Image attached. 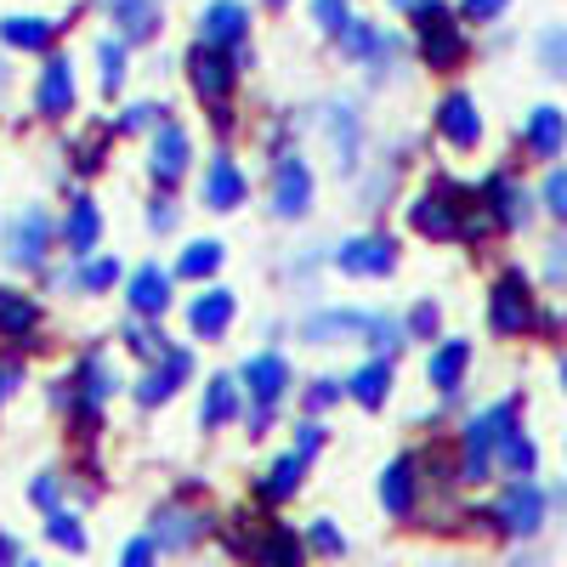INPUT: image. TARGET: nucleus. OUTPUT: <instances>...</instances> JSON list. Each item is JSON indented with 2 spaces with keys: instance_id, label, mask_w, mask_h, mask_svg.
Masks as SVG:
<instances>
[{
  "instance_id": "nucleus-1",
  "label": "nucleus",
  "mask_w": 567,
  "mask_h": 567,
  "mask_svg": "<svg viewBox=\"0 0 567 567\" xmlns=\"http://www.w3.org/2000/svg\"><path fill=\"white\" fill-rule=\"evenodd\" d=\"M142 534L154 539L159 556H187V550H199V545L216 534V516H210V505H199V499L171 494V499H159V505L148 511V528H142Z\"/></svg>"
},
{
  "instance_id": "nucleus-2",
  "label": "nucleus",
  "mask_w": 567,
  "mask_h": 567,
  "mask_svg": "<svg viewBox=\"0 0 567 567\" xmlns=\"http://www.w3.org/2000/svg\"><path fill=\"white\" fill-rule=\"evenodd\" d=\"M516 414H523V398H505V403L483 409L477 420L465 425V437H460V477L465 483H483L488 477L494 449L505 443V432H516Z\"/></svg>"
},
{
  "instance_id": "nucleus-3",
  "label": "nucleus",
  "mask_w": 567,
  "mask_h": 567,
  "mask_svg": "<svg viewBox=\"0 0 567 567\" xmlns=\"http://www.w3.org/2000/svg\"><path fill=\"white\" fill-rule=\"evenodd\" d=\"M414 40H420L425 69H437V74L460 69V58H465V34H460V23H454V12L443 7V0L414 7Z\"/></svg>"
},
{
  "instance_id": "nucleus-4",
  "label": "nucleus",
  "mask_w": 567,
  "mask_h": 567,
  "mask_svg": "<svg viewBox=\"0 0 567 567\" xmlns=\"http://www.w3.org/2000/svg\"><path fill=\"white\" fill-rule=\"evenodd\" d=\"M52 239H58L52 216L18 210V216H7V227H0V256H7V267H18V272H40L45 256H52Z\"/></svg>"
},
{
  "instance_id": "nucleus-5",
  "label": "nucleus",
  "mask_w": 567,
  "mask_h": 567,
  "mask_svg": "<svg viewBox=\"0 0 567 567\" xmlns=\"http://www.w3.org/2000/svg\"><path fill=\"white\" fill-rule=\"evenodd\" d=\"M545 511H550L545 488H534L528 477H516V483L499 488V499H494V528H499L505 539H534V534L545 528Z\"/></svg>"
},
{
  "instance_id": "nucleus-6",
  "label": "nucleus",
  "mask_w": 567,
  "mask_h": 567,
  "mask_svg": "<svg viewBox=\"0 0 567 567\" xmlns=\"http://www.w3.org/2000/svg\"><path fill=\"white\" fill-rule=\"evenodd\" d=\"M182 69H187V85L205 97V109H210V103H227L233 85H239V63H233V52H216V45H205V40L187 45Z\"/></svg>"
},
{
  "instance_id": "nucleus-7",
  "label": "nucleus",
  "mask_w": 567,
  "mask_h": 567,
  "mask_svg": "<svg viewBox=\"0 0 567 567\" xmlns=\"http://www.w3.org/2000/svg\"><path fill=\"white\" fill-rule=\"evenodd\" d=\"M187 374H194V352L165 347L154 363H142V374H136V409H165L187 386Z\"/></svg>"
},
{
  "instance_id": "nucleus-8",
  "label": "nucleus",
  "mask_w": 567,
  "mask_h": 567,
  "mask_svg": "<svg viewBox=\"0 0 567 567\" xmlns=\"http://www.w3.org/2000/svg\"><path fill=\"white\" fill-rule=\"evenodd\" d=\"M187 165H194V136H187V125L159 120L154 142H148V176H154L159 194H171V187L187 182Z\"/></svg>"
},
{
  "instance_id": "nucleus-9",
  "label": "nucleus",
  "mask_w": 567,
  "mask_h": 567,
  "mask_svg": "<svg viewBox=\"0 0 567 567\" xmlns=\"http://www.w3.org/2000/svg\"><path fill=\"white\" fill-rule=\"evenodd\" d=\"M318 131H323V142H329V159H336V171L352 176V171H358V154H363V120H358V109H352L347 97H329V103L318 109Z\"/></svg>"
},
{
  "instance_id": "nucleus-10",
  "label": "nucleus",
  "mask_w": 567,
  "mask_h": 567,
  "mask_svg": "<svg viewBox=\"0 0 567 567\" xmlns=\"http://www.w3.org/2000/svg\"><path fill=\"white\" fill-rule=\"evenodd\" d=\"M267 205L278 221H301L312 210V171L301 154H278L272 159V187H267Z\"/></svg>"
},
{
  "instance_id": "nucleus-11",
  "label": "nucleus",
  "mask_w": 567,
  "mask_h": 567,
  "mask_svg": "<svg viewBox=\"0 0 567 567\" xmlns=\"http://www.w3.org/2000/svg\"><path fill=\"white\" fill-rule=\"evenodd\" d=\"M239 392L250 409H272L284 403V392H290V363H284L278 352H256L245 369H239Z\"/></svg>"
},
{
  "instance_id": "nucleus-12",
  "label": "nucleus",
  "mask_w": 567,
  "mask_h": 567,
  "mask_svg": "<svg viewBox=\"0 0 567 567\" xmlns=\"http://www.w3.org/2000/svg\"><path fill=\"white\" fill-rule=\"evenodd\" d=\"M409 227L425 233V239H437V245L460 239V194H454L449 182L432 187V194H420V199L409 205Z\"/></svg>"
},
{
  "instance_id": "nucleus-13",
  "label": "nucleus",
  "mask_w": 567,
  "mask_h": 567,
  "mask_svg": "<svg viewBox=\"0 0 567 567\" xmlns=\"http://www.w3.org/2000/svg\"><path fill=\"white\" fill-rule=\"evenodd\" d=\"M307 471H312V460H301L296 449H284L261 477H256V511H278V505H290L301 488H307Z\"/></svg>"
},
{
  "instance_id": "nucleus-14",
  "label": "nucleus",
  "mask_w": 567,
  "mask_h": 567,
  "mask_svg": "<svg viewBox=\"0 0 567 567\" xmlns=\"http://www.w3.org/2000/svg\"><path fill=\"white\" fill-rule=\"evenodd\" d=\"M336 267L347 278H392L398 267V245L386 239V233H358V239H347L336 250Z\"/></svg>"
},
{
  "instance_id": "nucleus-15",
  "label": "nucleus",
  "mask_w": 567,
  "mask_h": 567,
  "mask_svg": "<svg viewBox=\"0 0 567 567\" xmlns=\"http://www.w3.org/2000/svg\"><path fill=\"white\" fill-rule=\"evenodd\" d=\"M488 323H494V336H523V329L534 323V296H528V278H523V272H505V278L494 284Z\"/></svg>"
},
{
  "instance_id": "nucleus-16",
  "label": "nucleus",
  "mask_w": 567,
  "mask_h": 567,
  "mask_svg": "<svg viewBox=\"0 0 567 567\" xmlns=\"http://www.w3.org/2000/svg\"><path fill=\"white\" fill-rule=\"evenodd\" d=\"M307 539L301 528L278 523V516H261V534H256V550H250V567H307Z\"/></svg>"
},
{
  "instance_id": "nucleus-17",
  "label": "nucleus",
  "mask_w": 567,
  "mask_h": 567,
  "mask_svg": "<svg viewBox=\"0 0 567 567\" xmlns=\"http://www.w3.org/2000/svg\"><path fill=\"white\" fill-rule=\"evenodd\" d=\"M34 114L40 120H69L74 114V63L63 52L45 58V69L34 80Z\"/></svg>"
},
{
  "instance_id": "nucleus-18",
  "label": "nucleus",
  "mask_w": 567,
  "mask_h": 567,
  "mask_svg": "<svg viewBox=\"0 0 567 567\" xmlns=\"http://www.w3.org/2000/svg\"><path fill=\"white\" fill-rule=\"evenodd\" d=\"M125 301H131V318H165L171 312V272L159 261H142L125 272Z\"/></svg>"
},
{
  "instance_id": "nucleus-19",
  "label": "nucleus",
  "mask_w": 567,
  "mask_h": 567,
  "mask_svg": "<svg viewBox=\"0 0 567 567\" xmlns=\"http://www.w3.org/2000/svg\"><path fill=\"white\" fill-rule=\"evenodd\" d=\"M250 34V7L245 0H210V7L199 12V40L216 45V52H239Z\"/></svg>"
},
{
  "instance_id": "nucleus-20",
  "label": "nucleus",
  "mask_w": 567,
  "mask_h": 567,
  "mask_svg": "<svg viewBox=\"0 0 567 567\" xmlns=\"http://www.w3.org/2000/svg\"><path fill=\"white\" fill-rule=\"evenodd\" d=\"M245 199H250V176L239 171V159L221 148V154L205 165V205H210L216 216H233Z\"/></svg>"
},
{
  "instance_id": "nucleus-21",
  "label": "nucleus",
  "mask_w": 567,
  "mask_h": 567,
  "mask_svg": "<svg viewBox=\"0 0 567 567\" xmlns=\"http://www.w3.org/2000/svg\"><path fill=\"white\" fill-rule=\"evenodd\" d=\"M369 329V312L363 307H318L301 318V341L312 347H329V341H363Z\"/></svg>"
},
{
  "instance_id": "nucleus-22",
  "label": "nucleus",
  "mask_w": 567,
  "mask_h": 567,
  "mask_svg": "<svg viewBox=\"0 0 567 567\" xmlns=\"http://www.w3.org/2000/svg\"><path fill=\"white\" fill-rule=\"evenodd\" d=\"M233 318H239V296L233 290H199L194 301H187V329H194L199 341H221Z\"/></svg>"
},
{
  "instance_id": "nucleus-23",
  "label": "nucleus",
  "mask_w": 567,
  "mask_h": 567,
  "mask_svg": "<svg viewBox=\"0 0 567 567\" xmlns=\"http://www.w3.org/2000/svg\"><path fill=\"white\" fill-rule=\"evenodd\" d=\"M414 505H420V465H414V454H398L381 471V511L403 523V516H414Z\"/></svg>"
},
{
  "instance_id": "nucleus-24",
  "label": "nucleus",
  "mask_w": 567,
  "mask_h": 567,
  "mask_svg": "<svg viewBox=\"0 0 567 567\" xmlns=\"http://www.w3.org/2000/svg\"><path fill=\"white\" fill-rule=\"evenodd\" d=\"M233 420H245V392H239V374H210V386H205V403H199V425L205 432H221V425Z\"/></svg>"
},
{
  "instance_id": "nucleus-25",
  "label": "nucleus",
  "mask_w": 567,
  "mask_h": 567,
  "mask_svg": "<svg viewBox=\"0 0 567 567\" xmlns=\"http://www.w3.org/2000/svg\"><path fill=\"white\" fill-rule=\"evenodd\" d=\"M437 131H443V142H454V148H477V142H483L477 103H471L465 91H449V97L437 103Z\"/></svg>"
},
{
  "instance_id": "nucleus-26",
  "label": "nucleus",
  "mask_w": 567,
  "mask_h": 567,
  "mask_svg": "<svg viewBox=\"0 0 567 567\" xmlns=\"http://www.w3.org/2000/svg\"><path fill=\"white\" fill-rule=\"evenodd\" d=\"M109 7V18H114V34L125 40V45H142V40H154L159 34V0H103Z\"/></svg>"
},
{
  "instance_id": "nucleus-27",
  "label": "nucleus",
  "mask_w": 567,
  "mask_h": 567,
  "mask_svg": "<svg viewBox=\"0 0 567 567\" xmlns=\"http://www.w3.org/2000/svg\"><path fill=\"white\" fill-rule=\"evenodd\" d=\"M40 323H45L40 301H34V296H23V290H7V284H0V341H29Z\"/></svg>"
},
{
  "instance_id": "nucleus-28",
  "label": "nucleus",
  "mask_w": 567,
  "mask_h": 567,
  "mask_svg": "<svg viewBox=\"0 0 567 567\" xmlns=\"http://www.w3.org/2000/svg\"><path fill=\"white\" fill-rule=\"evenodd\" d=\"M40 539L52 545V550H63V556H85L91 550V534H85V516L80 511H52V516H40Z\"/></svg>"
},
{
  "instance_id": "nucleus-29",
  "label": "nucleus",
  "mask_w": 567,
  "mask_h": 567,
  "mask_svg": "<svg viewBox=\"0 0 567 567\" xmlns=\"http://www.w3.org/2000/svg\"><path fill=\"white\" fill-rule=\"evenodd\" d=\"M341 386H347V398H352V403L381 409V403L392 398V363H386V358H369L363 369H352V381H341Z\"/></svg>"
},
{
  "instance_id": "nucleus-30",
  "label": "nucleus",
  "mask_w": 567,
  "mask_h": 567,
  "mask_svg": "<svg viewBox=\"0 0 567 567\" xmlns=\"http://www.w3.org/2000/svg\"><path fill=\"white\" fill-rule=\"evenodd\" d=\"M58 40V23L45 18H0V45L7 52H52Z\"/></svg>"
},
{
  "instance_id": "nucleus-31",
  "label": "nucleus",
  "mask_w": 567,
  "mask_h": 567,
  "mask_svg": "<svg viewBox=\"0 0 567 567\" xmlns=\"http://www.w3.org/2000/svg\"><path fill=\"white\" fill-rule=\"evenodd\" d=\"M97 239H103V210L91 205V199H74V210L63 221V245L74 256H91V250H97Z\"/></svg>"
},
{
  "instance_id": "nucleus-32",
  "label": "nucleus",
  "mask_w": 567,
  "mask_h": 567,
  "mask_svg": "<svg viewBox=\"0 0 567 567\" xmlns=\"http://www.w3.org/2000/svg\"><path fill=\"white\" fill-rule=\"evenodd\" d=\"M483 194H488V216H494L499 227H523V221H528V194H523L511 176H488Z\"/></svg>"
},
{
  "instance_id": "nucleus-33",
  "label": "nucleus",
  "mask_w": 567,
  "mask_h": 567,
  "mask_svg": "<svg viewBox=\"0 0 567 567\" xmlns=\"http://www.w3.org/2000/svg\"><path fill=\"white\" fill-rule=\"evenodd\" d=\"M221 261H227L221 239H187V245H182V256H176V278L205 284V278H216V272H221Z\"/></svg>"
},
{
  "instance_id": "nucleus-34",
  "label": "nucleus",
  "mask_w": 567,
  "mask_h": 567,
  "mask_svg": "<svg viewBox=\"0 0 567 567\" xmlns=\"http://www.w3.org/2000/svg\"><path fill=\"white\" fill-rule=\"evenodd\" d=\"M341 52L352 63H386L392 58V34H381L374 23H347L341 29Z\"/></svg>"
},
{
  "instance_id": "nucleus-35",
  "label": "nucleus",
  "mask_w": 567,
  "mask_h": 567,
  "mask_svg": "<svg viewBox=\"0 0 567 567\" xmlns=\"http://www.w3.org/2000/svg\"><path fill=\"white\" fill-rule=\"evenodd\" d=\"M465 363H471V347H465V341H443V347L432 352V363H425V381H432L437 392H460Z\"/></svg>"
},
{
  "instance_id": "nucleus-36",
  "label": "nucleus",
  "mask_w": 567,
  "mask_h": 567,
  "mask_svg": "<svg viewBox=\"0 0 567 567\" xmlns=\"http://www.w3.org/2000/svg\"><path fill=\"white\" fill-rule=\"evenodd\" d=\"M528 148H534L539 159H556V154L567 148V120H561V109H534V114H528Z\"/></svg>"
},
{
  "instance_id": "nucleus-37",
  "label": "nucleus",
  "mask_w": 567,
  "mask_h": 567,
  "mask_svg": "<svg viewBox=\"0 0 567 567\" xmlns=\"http://www.w3.org/2000/svg\"><path fill=\"white\" fill-rule=\"evenodd\" d=\"M301 539H307V556H323V561H341L347 556V534H341L336 516H312V523L301 528Z\"/></svg>"
},
{
  "instance_id": "nucleus-38",
  "label": "nucleus",
  "mask_w": 567,
  "mask_h": 567,
  "mask_svg": "<svg viewBox=\"0 0 567 567\" xmlns=\"http://www.w3.org/2000/svg\"><path fill=\"white\" fill-rule=\"evenodd\" d=\"M494 460L511 471V477H534V465H539V449L528 432H505V443L494 449Z\"/></svg>"
},
{
  "instance_id": "nucleus-39",
  "label": "nucleus",
  "mask_w": 567,
  "mask_h": 567,
  "mask_svg": "<svg viewBox=\"0 0 567 567\" xmlns=\"http://www.w3.org/2000/svg\"><path fill=\"white\" fill-rule=\"evenodd\" d=\"M74 284H80L85 296H103V290H114V284H120V261L114 256H80Z\"/></svg>"
},
{
  "instance_id": "nucleus-40",
  "label": "nucleus",
  "mask_w": 567,
  "mask_h": 567,
  "mask_svg": "<svg viewBox=\"0 0 567 567\" xmlns=\"http://www.w3.org/2000/svg\"><path fill=\"white\" fill-rule=\"evenodd\" d=\"M63 499H69V477H63V471H34V477H29V505L40 516L63 511Z\"/></svg>"
},
{
  "instance_id": "nucleus-41",
  "label": "nucleus",
  "mask_w": 567,
  "mask_h": 567,
  "mask_svg": "<svg viewBox=\"0 0 567 567\" xmlns=\"http://www.w3.org/2000/svg\"><path fill=\"white\" fill-rule=\"evenodd\" d=\"M91 52H97V85L109 91V97H114V91H125V40H114V34H103L97 45H91Z\"/></svg>"
},
{
  "instance_id": "nucleus-42",
  "label": "nucleus",
  "mask_w": 567,
  "mask_h": 567,
  "mask_svg": "<svg viewBox=\"0 0 567 567\" xmlns=\"http://www.w3.org/2000/svg\"><path fill=\"white\" fill-rule=\"evenodd\" d=\"M403 336H409V329L398 323V318H386V312H369V329H363V341H369V352L374 358H398V347H403Z\"/></svg>"
},
{
  "instance_id": "nucleus-43",
  "label": "nucleus",
  "mask_w": 567,
  "mask_h": 567,
  "mask_svg": "<svg viewBox=\"0 0 567 567\" xmlns=\"http://www.w3.org/2000/svg\"><path fill=\"white\" fill-rule=\"evenodd\" d=\"M125 347H131L142 363H154V358H159L171 341L159 336V323H154V318H131V323H125Z\"/></svg>"
},
{
  "instance_id": "nucleus-44",
  "label": "nucleus",
  "mask_w": 567,
  "mask_h": 567,
  "mask_svg": "<svg viewBox=\"0 0 567 567\" xmlns=\"http://www.w3.org/2000/svg\"><path fill=\"white\" fill-rule=\"evenodd\" d=\"M341 398H347V386H341V381H329V374H318V381H307V398H301V403H307V420L329 414V409H336Z\"/></svg>"
},
{
  "instance_id": "nucleus-45",
  "label": "nucleus",
  "mask_w": 567,
  "mask_h": 567,
  "mask_svg": "<svg viewBox=\"0 0 567 567\" xmlns=\"http://www.w3.org/2000/svg\"><path fill=\"white\" fill-rule=\"evenodd\" d=\"M159 120H165V109H159V103H131V109L120 114V125H114V131H125V136H142V131H154Z\"/></svg>"
},
{
  "instance_id": "nucleus-46",
  "label": "nucleus",
  "mask_w": 567,
  "mask_h": 567,
  "mask_svg": "<svg viewBox=\"0 0 567 567\" xmlns=\"http://www.w3.org/2000/svg\"><path fill=\"white\" fill-rule=\"evenodd\" d=\"M539 63H545L556 80H567V34H561V29H545V34H539Z\"/></svg>"
},
{
  "instance_id": "nucleus-47",
  "label": "nucleus",
  "mask_w": 567,
  "mask_h": 567,
  "mask_svg": "<svg viewBox=\"0 0 567 567\" xmlns=\"http://www.w3.org/2000/svg\"><path fill=\"white\" fill-rule=\"evenodd\" d=\"M312 23H318L323 34H341V29L352 23V12H347V0H312Z\"/></svg>"
},
{
  "instance_id": "nucleus-48",
  "label": "nucleus",
  "mask_w": 567,
  "mask_h": 567,
  "mask_svg": "<svg viewBox=\"0 0 567 567\" xmlns=\"http://www.w3.org/2000/svg\"><path fill=\"white\" fill-rule=\"evenodd\" d=\"M323 443H329V425H323V420H301V425H296V454H301V460H318Z\"/></svg>"
},
{
  "instance_id": "nucleus-49",
  "label": "nucleus",
  "mask_w": 567,
  "mask_h": 567,
  "mask_svg": "<svg viewBox=\"0 0 567 567\" xmlns=\"http://www.w3.org/2000/svg\"><path fill=\"white\" fill-rule=\"evenodd\" d=\"M120 567H159L154 539H148V534H131V539L120 545Z\"/></svg>"
},
{
  "instance_id": "nucleus-50",
  "label": "nucleus",
  "mask_w": 567,
  "mask_h": 567,
  "mask_svg": "<svg viewBox=\"0 0 567 567\" xmlns=\"http://www.w3.org/2000/svg\"><path fill=\"white\" fill-rule=\"evenodd\" d=\"M437 323H443L437 301H420V307L409 312V323H403V329H409V336H420V341H432V336H437Z\"/></svg>"
},
{
  "instance_id": "nucleus-51",
  "label": "nucleus",
  "mask_w": 567,
  "mask_h": 567,
  "mask_svg": "<svg viewBox=\"0 0 567 567\" xmlns=\"http://www.w3.org/2000/svg\"><path fill=\"white\" fill-rule=\"evenodd\" d=\"M148 227H154V233H171V227H176V199H171V194H154V199H148Z\"/></svg>"
},
{
  "instance_id": "nucleus-52",
  "label": "nucleus",
  "mask_w": 567,
  "mask_h": 567,
  "mask_svg": "<svg viewBox=\"0 0 567 567\" xmlns=\"http://www.w3.org/2000/svg\"><path fill=\"white\" fill-rule=\"evenodd\" d=\"M545 205H550V216L567 221V171H550L545 176Z\"/></svg>"
},
{
  "instance_id": "nucleus-53",
  "label": "nucleus",
  "mask_w": 567,
  "mask_h": 567,
  "mask_svg": "<svg viewBox=\"0 0 567 567\" xmlns=\"http://www.w3.org/2000/svg\"><path fill=\"white\" fill-rule=\"evenodd\" d=\"M505 7H511V0H460V12H465L471 23H494Z\"/></svg>"
},
{
  "instance_id": "nucleus-54",
  "label": "nucleus",
  "mask_w": 567,
  "mask_h": 567,
  "mask_svg": "<svg viewBox=\"0 0 567 567\" xmlns=\"http://www.w3.org/2000/svg\"><path fill=\"white\" fill-rule=\"evenodd\" d=\"M23 561H29V556H23V539L0 528V567H23Z\"/></svg>"
},
{
  "instance_id": "nucleus-55",
  "label": "nucleus",
  "mask_w": 567,
  "mask_h": 567,
  "mask_svg": "<svg viewBox=\"0 0 567 567\" xmlns=\"http://www.w3.org/2000/svg\"><path fill=\"white\" fill-rule=\"evenodd\" d=\"M545 272H550L556 284H567V239H556V245H550V256H545Z\"/></svg>"
},
{
  "instance_id": "nucleus-56",
  "label": "nucleus",
  "mask_w": 567,
  "mask_h": 567,
  "mask_svg": "<svg viewBox=\"0 0 567 567\" xmlns=\"http://www.w3.org/2000/svg\"><path fill=\"white\" fill-rule=\"evenodd\" d=\"M210 125H216V131L227 136V131H233V125H239V120H233V109H227V103H210Z\"/></svg>"
},
{
  "instance_id": "nucleus-57",
  "label": "nucleus",
  "mask_w": 567,
  "mask_h": 567,
  "mask_svg": "<svg viewBox=\"0 0 567 567\" xmlns=\"http://www.w3.org/2000/svg\"><path fill=\"white\" fill-rule=\"evenodd\" d=\"M7 91H12V69H7V63H0V97H7Z\"/></svg>"
},
{
  "instance_id": "nucleus-58",
  "label": "nucleus",
  "mask_w": 567,
  "mask_h": 567,
  "mask_svg": "<svg viewBox=\"0 0 567 567\" xmlns=\"http://www.w3.org/2000/svg\"><path fill=\"white\" fill-rule=\"evenodd\" d=\"M505 567H545L539 556H516V561H505Z\"/></svg>"
},
{
  "instance_id": "nucleus-59",
  "label": "nucleus",
  "mask_w": 567,
  "mask_h": 567,
  "mask_svg": "<svg viewBox=\"0 0 567 567\" xmlns=\"http://www.w3.org/2000/svg\"><path fill=\"white\" fill-rule=\"evenodd\" d=\"M392 7H398V12H414V7H425V0H392Z\"/></svg>"
},
{
  "instance_id": "nucleus-60",
  "label": "nucleus",
  "mask_w": 567,
  "mask_h": 567,
  "mask_svg": "<svg viewBox=\"0 0 567 567\" xmlns=\"http://www.w3.org/2000/svg\"><path fill=\"white\" fill-rule=\"evenodd\" d=\"M561 386H567V358H561Z\"/></svg>"
},
{
  "instance_id": "nucleus-61",
  "label": "nucleus",
  "mask_w": 567,
  "mask_h": 567,
  "mask_svg": "<svg viewBox=\"0 0 567 567\" xmlns=\"http://www.w3.org/2000/svg\"><path fill=\"white\" fill-rule=\"evenodd\" d=\"M0 403H7V381H0Z\"/></svg>"
},
{
  "instance_id": "nucleus-62",
  "label": "nucleus",
  "mask_w": 567,
  "mask_h": 567,
  "mask_svg": "<svg viewBox=\"0 0 567 567\" xmlns=\"http://www.w3.org/2000/svg\"><path fill=\"white\" fill-rule=\"evenodd\" d=\"M23 567H45V561H23Z\"/></svg>"
},
{
  "instance_id": "nucleus-63",
  "label": "nucleus",
  "mask_w": 567,
  "mask_h": 567,
  "mask_svg": "<svg viewBox=\"0 0 567 567\" xmlns=\"http://www.w3.org/2000/svg\"><path fill=\"white\" fill-rule=\"evenodd\" d=\"M267 7H284V0H267Z\"/></svg>"
}]
</instances>
